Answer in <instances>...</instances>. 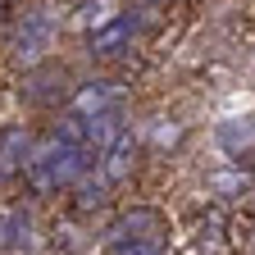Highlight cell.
Segmentation results:
<instances>
[{"mask_svg": "<svg viewBox=\"0 0 255 255\" xmlns=\"http://www.w3.org/2000/svg\"><path fill=\"white\" fill-rule=\"evenodd\" d=\"M96 169H101L110 182H123L128 173L137 169V141H132V137H123L114 150H105V159H96Z\"/></svg>", "mask_w": 255, "mask_h": 255, "instance_id": "cell-8", "label": "cell"}, {"mask_svg": "<svg viewBox=\"0 0 255 255\" xmlns=\"http://www.w3.org/2000/svg\"><path fill=\"white\" fill-rule=\"evenodd\" d=\"M23 96L27 101H55V96H64V91H55V69H32Z\"/></svg>", "mask_w": 255, "mask_h": 255, "instance_id": "cell-15", "label": "cell"}, {"mask_svg": "<svg viewBox=\"0 0 255 255\" xmlns=\"http://www.w3.org/2000/svg\"><path fill=\"white\" fill-rule=\"evenodd\" d=\"M132 37H137V18H114L110 27H101V32H91V55L96 59H114V55H123L128 46H132Z\"/></svg>", "mask_w": 255, "mask_h": 255, "instance_id": "cell-6", "label": "cell"}, {"mask_svg": "<svg viewBox=\"0 0 255 255\" xmlns=\"http://www.w3.org/2000/svg\"><path fill=\"white\" fill-rule=\"evenodd\" d=\"M114 242H169V219L155 205H132L114 223Z\"/></svg>", "mask_w": 255, "mask_h": 255, "instance_id": "cell-3", "label": "cell"}, {"mask_svg": "<svg viewBox=\"0 0 255 255\" xmlns=\"http://www.w3.org/2000/svg\"><path fill=\"white\" fill-rule=\"evenodd\" d=\"M219 146L237 159L242 150L255 146V123H219Z\"/></svg>", "mask_w": 255, "mask_h": 255, "instance_id": "cell-12", "label": "cell"}, {"mask_svg": "<svg viewBox=\"0 0 255 255\" xmlns=\"http://www.w3.org/2000/svg\"><path fill=\"white\" fill-rule=\"evenodd\" d=\"M27 155H32V137L23 132V128H9V132L0 137V178L23 173L27 169Z\"/></svg>", "mask_w": 255, "mask_h": 255, "instance_id": "cell-7", "label": "cell"}, {"mask_svg": "<svg viewBox=\"0 0 255 255\" xmlns=\"http://www.w3.org/2000/svg\"><path fill=\"white\" fill-rule=\"evenodd\" d=\"M119 9H123V0H82V9H78V27L101 32V27H110V23L119 18Z\"/></svg>", "mask_w": 255, "mask_h": 255, "instance_id": "cell-11", "label": "cell"}, {"mask_svg": "<svg viewBox=\"0 0 255 255\" xmlns=\"http://www.w3.org/2000/svg\"><path fill=\"white\" fill-rule=\"evenodd\" d=\"M205 187L214 191V196H242V191L251 187V178H246L242 169H214V173L205 178Z\"/></svg>", "mask_w": 255, "mask_h": 255, "instance_id": "cell-13", "label": "cell"}, {"mask_svg": "<svg viewBox=\"0 0 255 255\" xmlns=\"http://www.w3.org/2000/svg\"><path fill=\"white\" fill-rule=\"evenodd\" d=\"M50 50H55V18H46V14L23 18L18 37H14V59L23 69H41L50 59Z\"/></svg>", "mask_w": 255, "mask_h": 255, "instance_id": "cell-2", "label": "cell"}, {"mask_svg": "<svg viewBox=\"0 0 255 255\" xmlns=\"http://www.w3.org/2000/svg\"><path fill=\"white\" fill-rule=\"evenodd\" d=\"M9 18V0H0V23H5Z\"/></svg>", "mask_w": 255, "mask_h": 255, "instance_id": "cell-16", "label": "cell"}, {"mask_svg": "<svg viewBox=\"0 0 255 255\" xmlns=\"http://www.w3.org/2000/svg\"><path fill=\"white\" fill-rule=\"evenodd\" d=\"M123 105V91H119V82H87V87H78L73 91V105H69V114H78V119H96V114H110V110H119Z\"/></svg>", "mask_w": 255, "mask_h": 255, "instance_id": "cell-4", "label": "cell"}, {"mask_svg": "<svg viewBox=\"0 0 255 255\" xmlns=\"http://www.w3.org/2000/svg\"><path fill=\"white\" fill-rule=\"evenodd\" d=\"M9 251H32L37 246V228H32V214L27 210H5V242Z\"/></svg>", "mask_w": 255, "mask_h": 255, "instance_id": "cell-10", "label": "cell"}, {"mask_svg": "<svg viewBox=\"0 0 255 255\" xmlns=\"http://www.w3.org/2000/svg\"><path fill=\"white\" fill-rule=\"evenodd\" d=\"M27 182L37 191H59V187H73L78 178L91 173V155L82 146H69L59 137H46V141H32V155H27Z\"/></svg>", "mask_w": 255, "mask_h": 255, "instance_id": "cell-1", "label": "cell"}, {"mask_svg": "<svg viewBox=\"0 0 255 255\" xmlns=\"http://www.w3.org/2000/svg\"><path fill=\"white\" fill-rule=\"evenodd\" d=\"M146 141H150L155 150H173V146L182 141V123H178V119H150Z\"/></svg>", "mask_w": 255, "mask_h": 255, "instance_id": "cell-14", "label": "cell"}, {"mask_svg": "<svg viewBox=\"0 0 255 255\" xmlns=\"http://www.w3.org/2000/svg\"><path fill=\"white\" fill-rule=\"evenodd\" d=\"M73 191H78V196H73V205H78V210H101V205L110 201L114 182H110V178H105L101 169H96V173L78 178V182H73Z\"/></svg>", "mask_w": 255, "mask_h": 255, "instance_id": "cell-9", "label": "cell"}, {"mask_svg": "<svg viewBox=\"0 0 255 255\" xmlns=\"http://www.w3.org/2000/svg\"><path fill=\"white\" fill-rule=\"evenodd\" d=\"M87 132H82V150L87 155H105L114 150L123 137H128V123H123V110H110V114H96V119H82Z\"/></svg>", "mask_w": 255, "mask_h": 255, "instance_id": "cell-5", "label": "cell"}]
</instances>
